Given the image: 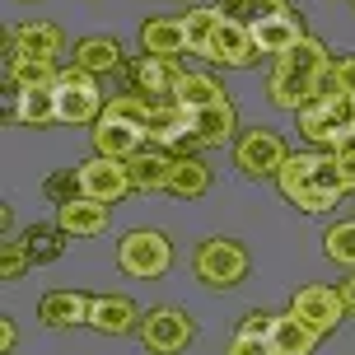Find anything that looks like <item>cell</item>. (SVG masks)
I'll return each mask as SVG.
<instances>
[{"label": "cell", "mask_w": 355, "mask_h": 355, "mask_svg": "<svg viewBox=\"0 0 355 355\" xmlns=\"http://www.w3.org/2000/svg\"><path fill=\"white\" fill-rule=\"evenodd\" d=\"M341 300H346V309L355 313V271L346 276V281H341Z\"/></svg>", "instance_id": "d590c367"}, {"label": "cell", "mask_w": 355, "mask_h": 355, "mask_svg": "<svg viewBox=\"0 0 355 355\" xmlns=\"http://www.w3.org/2000/svg\"><path fill=\"white\" fill-rule=\"evenodd\" d=\"M290 313L304 322V327H313L318 337L327 332H337L341 322H346V300H341V285H322V281H309L300 285L295 295H290Z\"/></svg>", "instance_id": "ba28073f"}, {"label": "cell", "mask_w": 355, "mask_h": 355, "mask_svg": "<svg viewBox=\"0 0 355 355\" xmlns=\"http://www.w3.org/2000/svg\"><path fill=\"white\" fill-rule=\"evenodd\" d=\"M341 168H346V178L355 182V141L346 145V150H341Z\"/></svg>", "instance_id": "8d00e7d4"}, {"label": "cell", "mask_w": 355, "mask_h": 355, "mask_svg": "<svg viewBox=\"0 0 355 355\" xmlns=\"http://www.w3.org/2000/svg\"><path fill=\"white\" fill-rule=\"evenodd\" d=\"M351 5H355V0H351Z\"/></svg>", "instance_id": "60d3db41"}, {"label": "cell", "mask_w": 355, "mask_h": 355, "mask_svg": "<svg viewBox=\"0 0 355 355\" xmlns=\"http://www.w3.org/2000/svg\"><path fill=\"white\" fill-rule=\"evenodd\" d=\"M351 103H355V98H351Z\"/></svg>", "instance_id": "ab89813d"}, {"label": "cell", "mask_w": 355, "mask_h": 355, "mask_svg": "<svg viewBox=\"0 0 355 355\" xmlns=\"http://www.w3.org/2000/svg\"><path fill=\"white\" fill-rule=\"evenodd\" d=\"M66 239H71V234L61 230V225H28V230L19 234V243H24V252L33 257V266L56 262V257L66 252Z\"/></svg>", "instance_id": "4316f807"}, {"label": "cell", "mask_w": 355, "mask_h": 355, "mask_svg": "<svg viewBox=\"0 0 355 355\" xmlns=\"http://www.w3.org/2000/svg\"><path fill=\"white\" fill-rule=\"evenodd\" d=\"M15 346H19V327H15V318H0V355H15Z\"/></svg>", "instance_id": "e575fe53"}, {"label": "cell", "mask_w": 355, "mask_h": 355, "mask_svg": "<svg viewBox=\"0 0 355 355\" xmlns=\"http://www.w3.org/2000/svg\"><path fill=\"white\" fill-rule=\"evenodd\" d=\"M182 75L187 71H182L178 61H164V56H136V61H131V94H141L145 103L178 98Z\"/></svg>", "instance_id": "8fae6325"}, {"label": "cell", "mask_w": 355, "mask_h": 355, "mask_svg": "<svg viewBox=\"0 0 355 355\" xmlns=\"http://www.w3.org/2000/svg\"><path fill=\"white\" fill-rule=\"evenodd\" d=\"M42 196H47L52 206H71V201H80V196H85V187H80V168H56V173L42 182Z\"/></svg>", "instance_id": "4dcf8cb0"}, {"label": "cell", "mask_w": 355, "mask_h": 355, "mask_svg": "<svg viewBox=\"0 0 355 355\" xmlns=\"http://www.w3.org/2000/svg\"><path fill=\"white\" fill-rule=\"evenodd\" d=\"M271 346H276V355H313L318 351V332L304 327V322L285 309V313H276V322H271Z\"/></svg>", "instance_id": "cb8c5ba5"}, {"label": "cell", "mask_w": 355, "mask_h": 355, "mask_svg": "<svg viewBox=\"0 0 355 355\" xmlns=\"http://www.w3.org/2000/svg\"><path fill=\"white\" fill-rule=\"evenodd\" d=\"M61 66L52 61H37V56H10L5 61V89H42V85H56Z\"/></svg>", "instance_id": "484cf974"}, {"label": "cell", "mask_w": 355, "mask_h": 355, "mask_svg": "<svg viewBox=\"0 0 355 355\" xmlns=\"http://www.w3.org/2000/svg\"><path fill=\"white\" fill-rule=\"evenodd\" d=\"M89 309H94V295H85V290H47L37 300V322L42 327H56V332L89 327Z\"/></svg>", "instance_id": "9a60e30c"}, {"label": "cell", "mask_w": 355, "mask_h": 355, "mask_svg": "<svg viewBox=\"0 0 355 355\" xmlns=\"http://www.w3.org/2000/svg\"><path fill=\"white\" fill-rule=\"evenodd\" d=\"M15 230V211H10V206H0V234H10Z\"/></svg>", "instance_id": "74e56055"}, {"label": "cell", "mask_w": 355, "mask_h": 355, "mask_svg": "<svg viewBox=\"0 0 355 355\" xmlns=\"http://www.w3.org/2000/svg\"><path fill=\"white\" fill-rule=\"evenodd\" d=\"M206 61L211 66H225V71H243L257 61V47H252V28L239 24V19H220L211 47H206Z\"/></svg>", "instance_id": "7c38bea8"}, {"label": "cell", "mask_w": 355, "mask_h": 355, "mask_svg": "<svg viewBox=\"0 0 355 355\" xmlns=\"http://www.w3.org/2000/svg\"><path fill=\"white\" fill-rule=\"evenodd\" d=\"M211 164L201 159V155H173V173H168V196H178V201H201V196L211 192Z\"/></svg>", "instance_id": "ffe728a7"}, {"label": "cell", "mask_w": 355, "mask_h": 355, "mask_svg": "<svg viewBox=\"0 0 355 355\" xmlns=\"http://www.w3.org/2000/svg\"><path fill=\"white\" fill-rule=\"evenodd\" d=\"M295 122H300V136L313 150L341 155L355 141V103L351 98H313V103H304L295 112Z\"/></svg>", "instance_id": "7a4b0ae2"}, {"label": "cell", "mask_w": 355, "mask_h": 355, "mask_svg": "<svg viewBox=\"0 0 355 355\" xmlns=\"http://www.w3.org/2000/svg\"><path fill=\"white\" fill-rule=\"evenodd\" d=\"M145 131L141 126H126V122H112V117H98L94 126V155H107V159H136L145 150Z\"/></svg>", "instance_id": "d6986e66"}, {"label": "cell", "mask_w": 355, "mask_h": 355, "mask_svg": "<svg viewBox=\"0 0 355 355\" xmlns=\"http://www.w3.org/2000/svg\"><path fill=\"white\" fill-rule=\"evenodd\" d=\"M239 141V112L234 103H215V107H196L192 112V150H215V145Z\"/></svg>", "instance_id": "e0dca14e"}, {"label": "cell", "mask_w": 355, "mask_h": 355, "mask_svg": "<svg viewBox=\"0 0 355 355\" xmlns=\"http://www.w3.org/2000/svg\"><path fill=\"white\" fill-rule=\"evenodd\" d=\"M192 271L201 285H211V290H234V285L248 281L252 271V257L248 248L239 243V239H225V234H215V239H201L192 252Z\"/></svg>", "instance_id": "3957f363"}, {"label": "cell", "mask_w": 355, "mask_h": 355, "mask_svg": "<svg viewBox=\"0 0 355 355\" xmlns=\"http://www.w3.org/2000/svg\"><path fill=\"white\" fill-rule=\"evenodd\" d=\"M178 103L196 112V107H215V103H230V89L220 85L215 75L206 71H187L182 75V85H178Z\"/></svg>", "instance_id": "d4e9b609"}, {"label": "cell", "mask_w": 355, "mask_h": 355, "mask_svg": "<svg viewBox=\"0 0 355 355\" xmlns=\"http://www.w3.org/2000/svg\"><path fill=\"white\" fill-rule=\"evenodd\" d=\"M24 5H33V0H24Z\"/></svg>", "instance_id": "f35d334b"}, {"label": "cell", "mask_w": 355, "mask_h": 355, "mask_svg": "<svg viewBox=\"0 0 355 355\" xmlns=\"http://www.w3.org/2000/svg\"><path fill=\"white\" fill-rule=\"evenodd\" d=\"M71 56H75L71 66H80V71H89V75L122 71V42H117L112 33H89V37H80Z\"/></svg>", "instance_id": "44dd1931"}, {"label": "cell", "mask_w": 355, "mask_h": 355, "mask_svg": "<svg viewBox=\"0 0 355 355\" xmlns=\"http://www.w3.org/2000/svg\"><path fill=\"white\" fill-rule=\"evenodd\" d=\"M126 168H131V182H136V192H168V173H173V150L145 145L136 159H126Z\"/></svg>", "instance_id": "603a6c76"}, {"label": "cell", "mask_w": 355, "mask_h": 355, "mask_svg": "<svg viewBox=\"0 0 355 355\" xmlns=\"http://www.w3.org/2000/svg\"><path fill=\"white\" fill-rule=\"evenodd\" d=\"M52 89H56V122L61 126H98V117L107 107L98 75L80 71V66H61Z\"/></svg>", "instance_id": "277c9868"}, {"label": "cell", "mask_w": 355, "mask_h": 355, "mask_svg": "<svg viewBox=\"0 0 355 355\" xmlns=\"http://www.w3.org/2000/svg\"><path fill=\"white\" fill-rule=\"evenodd\" d=\"M80 168V187H85L89 201H103V206H117L122 196L136 192V182H131V168L122 159H107V155H89L85 164H75Z\"/></svg>", "instance_id": "30bf717a"}, {"label": "cell", "mask_w": 355, "mask_h": 355, "mask_svg": "<svg viewBox=\"0 0 355 355\" xmlns=\"http://www.w3.org/2000/svg\"><path fill=\"white\" fill-rule=\"evenodd\" d=\"M141 346L150 355H178L187 351L196 337V322L187 318V309H173V304H155V309H145L141 318Z\"/></svg>", "instance_id": "52a82bcc"}, {"label": "cell", "mask_w": 355, "mask_h": 355, "mask_svg": "<svg viewBox=\"0 0 355 355\" xmlns=\"http://www.w3.org/2000/svg\"><path fill=\"white\" fill-rule=\"evenodd\" d=\"M117 266L136 281H159L173 266V243L164 230H131L117 239Z\"/></svg>", "instance_id": "5b68a950"}, {"label": "cell", "mask_w": 355, "mask_h": 355, "mask_svg": "<svg viewBox=\"0 0 355 355\" xmlns=\"http://www.w3.org/2000/svg\"><path fill=\"white\" fill-rule=\"evenodd\" d=\"M290 159V145H285L281 131H271V126H248V131H239V141H234V168L252 182H262V178H276Z\"/></svg>", "instance_id": "8992f818"}, {"label": "cell", "mask_w": 355, "mask_h": 355, "mask_svg": "<svg viewBox=\"0 0 355 355\" xmlns=\"http://www.w3.org/2000/svg\"><path fill=\"white\" fill-rule=\"evenodd\" d=\"M107 215H112V206L80 196V201H71V206H56V225L71 234V239H94V234L107 230Z\"/></svg>", "instance_id": "7402d4cb"}, {"label": "cell", "mask_w": 355, "mask_h": 355, "mask_svg": "<svg viewBox=\"0 0 355 355\" xmlns=\"http://www.w3.org/2000/svg\"><path fill=\"white\" fill-rule=\"evenodd\" d=\"M337 80L346 89V98H355V56H337Z\"/></svg>", "instance_id": "836d02e7"}, {"label": "cell", "mask_w": 355, "mask_h": 355, "mask_svg": "<svg viewBox=\"0 0 355 355\" xmlns=\"http://www.w3.org/2000/svg\"><path fill=\"white\" fill-rule=\"evenodd\" d=\"M230 355H276V346H271V337H262V332H234L230 341Z\"/></svg>", "instance_id": "d6a6232c"}, {"label": "cell", "mask_w": 355, "mask_h": 355, "mask_svg": "<svg viewBox=\"0 0 355 355\" xmlns=\"http://www.w3.org/2000/svg\"><path fill=\"white\" fill-rule=\"evenodd\" d=\"M225 19H239V24H262V19H276V15H285L290 10V0H220L215 5Z\"/></svg>", "instance_id": "f546056e"}, {"label": "cell", "mask_w": 355, "mask_h": 355, "mask_svg": "<svg viewBox=\"0 0 355 355\" xmlns=\"http://www.w3.org/2000/svg\"><path fill=\"white\" fill-rule=\"evenodd\" d=\"M5 122L10 126H52L56 122V89H5Z\"/></svg>", "instance_id": "5bb4252c"}, {"label": "cell", "mask_w": 355, "mask_h": 355, "mask_svg": "<svg viewBox=\"0 0 355 355\" xmlns=\"http://www.w3.org/2000/svg\"><path fill=\"white\" fill-rule=\"evenodd\" d=\"M304 37H309V28H304L300 10H285L276 19L252 24V47H257V56H285L290 47H300Z\"/></svg>", "instance_id": "2e32d148"}, {"label": "cell", "mask_w": 355, "mask_h": 355, "mask_svg": "<svg viewBox=\"0 0 355 355\" xmlns=\"http://www.w3.org/2000/svg\"><path fill=\"white\" fill-rule=\"evenodd\" d=\"M145 309H136L131 295H94V309H89V327L98 337H131L141 332Z\"/></svg>", "instance_id": "4fadbf2b"}, {"label": "cell", "mask_w": 355, "mask_h": 355, "mask_svg": "<svg viewBox=\"0 0 355 355\" xmlns=\"http://www.w3.org/2000/svg\"><path fill=\"white\" fill-rule=\"evenodd\" d=\"M220 19H225V15H220L215 5H196V10H187V15H182V24H187V52L206 56L215 28H220Z\"/></svg>", "instance_id": "f1b7e54d"}, {"label": "cell", "mask_w": 355, "mask_h": 355, "mask_svg": "<svg viewBox=\"0 0 355 355\" xmlns=\"http://www.w3.org/2000/svg\"><path fill=\"white\" fill-rule=\"evenodd\" d=\"M66 52H71V37H66V28L52 24V19H28V24H15V28L5 33V61H10V56H37V61L61 66Z\"/></svg>", "instance_id": "9c48e42d"}, {"label": "cell", "mask_w": 355, "mask_h": 355, "mask_svg": "<svg viewBox=\"0 0 355 355\" xmlns=\"http://www.w3.org/2000/svg\"><path fill=\"white\" fill-rule=\"evenodd\" d=\"M28 266H33V257L24 252L19 239H5V243H0V281H24Z\"/></svg>", "instance_id": "1f68e13d"}, {"label": "cell", "mask_w": 355, "mask_h": 355, "mask_svg": "<svg viewBox=\"0 0 355 355\" xmlns=\"http://www.w3.org/2000/svg\"><path fill=\"white\" fill-rule=\"evenodd\" d=\"M276 187H281V196L304 215L332 211V206H341V201L355 192V182L346 178V168H341V155H332V150L290 155L285 168L276 173Z\"/></svg>", "instance_id": "6da1fadb"}, {"label": "cell", "mask_w": 355, "mask_h": 355, "mask_svg": "<svg viewBox=\"0 0 355 355\" xmlns=\"http://www.w3.org/2000/svg\"><path fill=\"white\" fill-rule=\"evenodd\" d=\"M322 257H327L332 266L355 271V215H351V220H337L332 230L322 234Z\"/></svg>", "instance_id": "83f0119b"}, {"label": "cell", "mask_w": 355, "mask_h": 355, "mask_svg": "<svg viewBox=\"0 0 355 355\" xmlns=\"http://www.w3.org/2000/svg\"><path fill=\"white\" fill-rule=\"evenodd\" d=\"M141 52L145 56H164V61H173V56L187 52V24L182 15H155L141 24Z\"/></svg>", "instance_id": "ac0fdd59"}]
</instances>
